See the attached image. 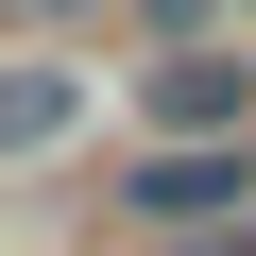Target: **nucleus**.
I'll return each instance as SVG.
<instances>
[{
	"label": "nucleus",
	"mask_w": 256,
	"mask_h": 256,
	"mask_svg": "<svg viewBox=\"0 0 256 256\" xmlns=\"http://www.w3.org/2000/svg\"><path fill=\"white\" fill-rule=\"evenodd\" d=\"M52 18H68V0H52Z\"/></svg>",
	"instance_id": "39448f33"
},
{
	"label": "nucleus",
	"mask_w": 256,
	"mask_h": 256,
	"mask_svg": "<svg viewBox=\"0 0 256 256\" xmlns=\"http://www.w3.org/2000/svg\"><path fill=\"white\" fill-rule=\"evenodd\" d=\"M154 18H171V52H188V18H205V0H154Z\"/></svg>",
	"instance_id": "20e7f679"
},
{
	"label": "nucleus",
	"mask_w": 256,
	"mask_h": 256,
	"mask_svg": "<svg viewBox=\"0 0 256 256\" xmlns=\"http://www.w3.org/2000/svg\"><path fill=\"white\" fill-rule=\"evenodd\" d=\"M154 120H171V137H239V120H256V68L239 52H171L154 68Z\"/></svg>",
	"instance_id": "f03ea898"
},
{
	"label": "nucleus",
	"mask_w": 256,
	"mask_h": 256,
	"mask_svg": "<svg viewBox=\"0 0 256 256\" xmlns=\"http://www.w3.org/2000/svg\"><path fill=\"white\" fill-rule=\"evenodd\" d=\"M120 205H137V222H222V205H256V154L239 137H171V154H137V188H120Z\"/></svg>",
	"instance_id": "f257e3e1"
},
{
	"label": "nucleus",
	"mask_w": 256,
	"mask_h": 256,
	"mask_svg": "<svg viewBox=\"0 0 256 256\" xmlns=\"http://www.w3.org/2000/svg\"><path fill=\"white\" fill-rule=\"evenodd\" d=\"M34 137H68V68H0V154H34Z\"/></svg>",
	"instance_id": "7ed1b4c3"
}]
</instances>
